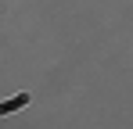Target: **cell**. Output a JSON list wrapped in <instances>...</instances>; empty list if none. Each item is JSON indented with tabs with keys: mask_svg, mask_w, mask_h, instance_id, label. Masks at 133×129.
I'll use <instances>...</instances> for the list:
<instances>
[{
	"mask_svg": "<svg viewBox=\"0 0 133 129\" xmlns=\"http://www.w3.org/2000/svg\"><path fill=\"white\" fill-rule=\"evenodd\" d=\"M22 104H29V93H18L15 101H7V104H0V115H7V111H15V108H22Z\"/></svg>",
	"mask_w": 133,
	"mask_h": 129,
	"instance_id": "obj_1",
	"label": "cell"
}]
</instances>
